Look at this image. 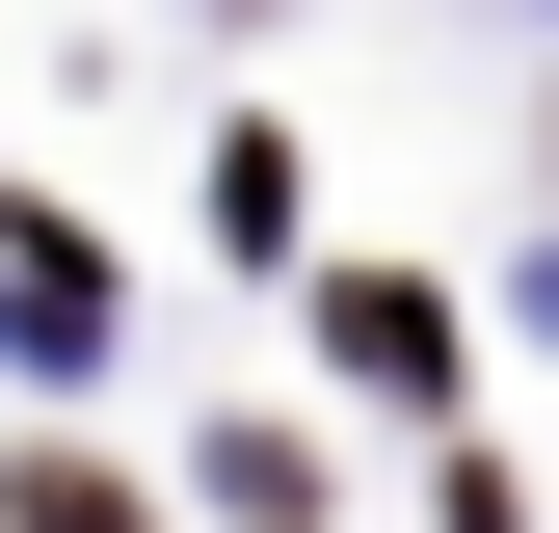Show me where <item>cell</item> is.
I'll use <instances>...</instances> for the list:
<instances>
[{
	"label": "cell",
	"instance_id": "1",
	"mask_svg": "<svg viewBox=\"0 0 559 533\" xmlns=\"http://www.w3.org/2000/svg\"><path fill=\"white\" fill-rule=\"evenodd\" d=\"M320 347L373 374V400H453V294H427V266H346V294H320Z\"/></svg>",
	"mask_w": 559,
	"mask_h": 533
},
{
	"label": "cell",
	"instance_id": "2",
	"mask_svg": "<svg viewBox=\"0 0 559 533\" xmlns=\"http://www.w3.org/2000/svg\"><path fill=\"white\" fill-rule=\"evenodd\" d=\"M0 533H133V481H81V453H53V481H0Z\"/></svg>",
	"mask_w": 559,
	"mask_h": 533
}]
</instances>
